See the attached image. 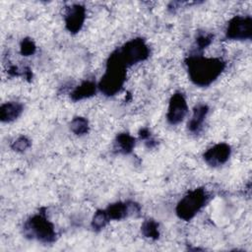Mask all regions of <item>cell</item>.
Listing matches in <instances>:
<instances>
[{
	"mask_svg": "<svg viewBox=\"0 0 252 252\" xmlns=\"http://www.w3.org/2000/svg\"><path fill=\"white\" fill-rule=\"evenodd\" d=\"M191 80L198 86L205 87L214 82L221 73L224 63L218 58H206L201 55L190 56L187 60Z\"/></svg>",
	"mask_w": 252,
	"mask_h": 252,
	"instance_id": "6da1fadb",
	"label": "cell"
},
{
	"mask_svg": "<svg viewBox=\"0 0 252 252\" xmlns=\"http://www.w3.org/2000/svg\"><path fill=\"white\" fill-rule=\"evenodd\" d=\"M126 67V64L122 61L118 52L113 53L108 60L106 72L99 83L101 92L108 95L117 93L124 82Z\"/></svg>",
	"mask_w": 252,
	"mask_h": 252,
	"instance_id": "7a4b0ae2",
	"label": "cell"
},
{
	"mask_svg": "<svg viewBox=\"0 0 252 252\" xmlns=\"http://www.w3.org/2000/svg\"><path fill=\"white\" fill-rule=\"evenodd\" d=\"M26 236L42 242H51L55 239V231L51 222L44 217L36 215L30 219L24 226Z\"/></svg>",
	"mask_w": 252,
	"mask_h": 252,
	"instance_id": "3957f363",
	"label": "cell"
},
{
	"mask_svg": "<svg viewBox=\"0 0 252 252\" xmlns=\"http://www.w3.org/2000/svg\"><path fill=\"white\" fill-rule=\"evenodd\" d=\"M207 199L208 195L204 189H196L181 199L177 205L176 213L179 218L189 220L202 209Z\"/></svg>",
	"mask_w": 252,
	"mask_h": 252,
	"instance_id": "277c9868",
	"label": "cell"
},
{
	"mask_svg": "<svg viewBox=\"0 0 252 252\" xmlns=\"http://www.w3.org/2000/svg\"><path fill=\"white\" fill-rule=\"evenodd\" d=\"M122 61L128 65L135 64L146 59L149 55V49L145 42L140 39H132L131 41L127 42L121 50L117 51Z\"/></svg>",
	"mask_w": 252,
	"mask_h": 252,
	"instance_id": "5b68a950",
	"label": "cell"
},
{
	"mask_svg": "<svg viewBox=\"0 0 252 252\" xmlns=\"http://www.w3.org/2000/svg\"><path fill=\"white\" fill-rule=\"evenodd\" d=\"M252 35V21L250 17H234L226 29V36L231 39H247Z\"/></svg>",
	"mask_w": 252,
	"mask_h": 252,
	"instance_id": "8992f818",
	"label": "cell"
},
{
	"mask_svg": "<svg viewBox=\"0 0 252 252\" xmlns=\"http://www.w3.org/2000/svg\"><path fill=\"white\" fill-rule=\"evenodd\" d=\"M187 113V104L182 94H175L171 97L168 106L167 120L170 124H177L183 120Z\"/></svg>",
	"mask_w": 252,
	"mask_h": 252,
	"instance_id": "52a82bcc",
	"label": "cell"
},
{
	"mask_svg": "<svg viewBox=\"0 0 252 252\" xmlns=\"http://www.w3.org/2000/svg\"><path fill=\"white\" fill-rule=\"evenodd\" d=\"M230 155V149L226 144H218L209 149L204 154L206 162L212 166H218L224 163Z\"/></svg>",
	"mask_w": 252,
	"mask_h": 252,
	"instance_id": "ba28073f",
	"label": "cell"
},
{
	"mask_svg": "<svg viewBox=\"0 0 252 252\" xmlns=\"http://www.w3.org/2000/svg\"><path fill=\"white\" fill-rule=\"evenodd\" d=\"M85 20V10L80 5H74L68 8L65 15L67 29L72 32H77Z\"/></svg>",
	"mask_w": 252,
	"mask_h": 252,
	"instance_id": "9c48e42d",
	"label": "cell"
},
{
	"mask_svg": "<svg viewBox=\"0 0 252 252\" xmlns=\"http://www.w3.org/2000/svg\"><path fill=\"white\" fill-rule=\"evenodd\" d=\"M208 110H209L208 106L205 104H199L198 106L195 107L193 111V115L190 121L188 122V129L192 133H198L201 130L205 117L208 113Z\"/></svg>",
	"mask_w": 252,
	"mask_h": 252,
	"instance_id": "30bf717a",
	"label": "cell"
},
{
	"mask_svg": "<svg viewBox=\"0 0 252 252\" xmlns=\"http://www.w3.org/2000/svg\"><path fill=\"white\" fill-rule=\"evenodd\" d=\"M23 110V106L19 102H7L2 104L0 108V118L3 122H10L18 118Z\"/></svg>",
	"mask_w": 252,
	"mask_h": 252,
	"instance_id": "8fae6325",
	"label": "cell"
},
{
	"mask_svg": "<svg viewBox=\"0 0 252 252\" xmlns=\"http://www.w3.org/2000/svg\"><path fill=\"white\" fill-rule=\"evenodd\" d=\"M95 93V84L92 81H86L79 86L72 94V97L75 100L89 97Z\"/></svg>",
	"mask_w": 252,
	"mask_h": 252,
	"instance_id": "7c38bea8",
	"label": "cell"
},
{
	"mask_svg": "<svg viewBox=\"0 0 252 252\" xmlns=\"http://www.w3.org/2000/svg\"><path fill=\"white\" fill-rule=\"evenodd\" d=\"M109 219L120 220L129 215V205L123 203H116L110 205L106 210Z\"/></svg>",
	"mask_w": 252,
	"mask_h": 252,
	"instance_id": "4fadbf2b",
	"label": "cell"
},
{
	"mask_svg": "<svg viewBox=\"0 0 252 252\" xmlns=\"http://www.w3.org/2000/svg\"><path fill=\"white\" fill-rule=\"evenodd\" d=\"M134 145V139L129 134H120L116 139V148L118 149V152L123 154L130 153Z\"/></svg>",
	"mask_w": 252,
	"mask_h": 252,
	"instance_id": "5bb4252c",
	"label": "cell"
},
{
	"mask_svg": "<svg viewBox=\"0 0 252 252\" xmlns=\"http://www.w3.org/2000/svg\"><path fill=\"white\" fill-rule=\"evenodd\" d=\"M71 130L77 134V135H83L88 132L89 129V124L86 118L84 117H76L72 120L70 124Z\"/></svg>",
	"mask_w": 252,
	"mask_h": 252,
	"instance_id": "9a60e30c",
	"label": "cell"
},
{
	"mask_svg": "<svg viewBox=\"0 0 252 252\" xmlns=\"http://www.w3.org/2000/svg\"><path fill=\"white\" fill-rule=\"evenodd\" d=\"M158 223L153 220H148L143 223L142 232L146 237L149 238H158Z\"/></svg>",
	"mask_w": 252,
	"mask_h": 252,
	"instance_id": "2e32d148",
	"label": "cell"
},
{
	"mask_svg": "<svg viewBox=\"0 0 252 252\" xmlns=\"http://www.w3.org/2000/svg\"><path fill=\"white\" fill-rule=\"evenodd\" d=\"M109 218L107 216L106 211H97L93 218L92 225L94 229H100L105 226Z\"/></svg>",
	"mask_w": 252,
	"mask_h": 252,
	"instance_id": "e0dca14e",
	"label": "cell"
},
{
	"mask_svg": "<svg viewBox=\"0 0 252 252\" xmlns=\"http://www.w3.org/2000/svg\"><path fill=\"white\" fill-rule=\"evenodd\" d=\"M31 146L30 141L26 137H20L18 138L13 144L12 149L17 152H24Z\"/></svg>",
	"mask_w": 252,
	"mask_h": 252,
	"instance_id": "ac0fdd59",
	"label": "cell"
},
{
	"mask_svg": "<svg viewBox=\"0 0 252 252\" xmlns=\"http://www.w3.org/2000/svg\"><path fill=\"white\" fill-rule=\"evenodd\" d=\"M34 50H35V45L31 39L26 38L23 40L21 45V52L23 55H26V56L31 55L34 52Z\"/></svg>",
	"mask_w": 252,
	"mask_h": 252,
	"instance_id": "d6986e66",
	"label": "cell"
},
{
	"mask_svg": "<svg viewBox=\"0 0 252 252\" xmlns=\"http://www.w3.org/2000/svg\"><path fill=\"white\" fill-rule=\"evenodd\" d=\"M212 40V35H209V34H202L200 36H198L197 38V44L199 46L200 49H203L204 47H206L207 45L210 44Z\"/></svg>",
	"mask_w": 252,
	"mask_h": 252,
	"instance_id": "ffe728a7",
	"label": "cell"
}]
</instances>
